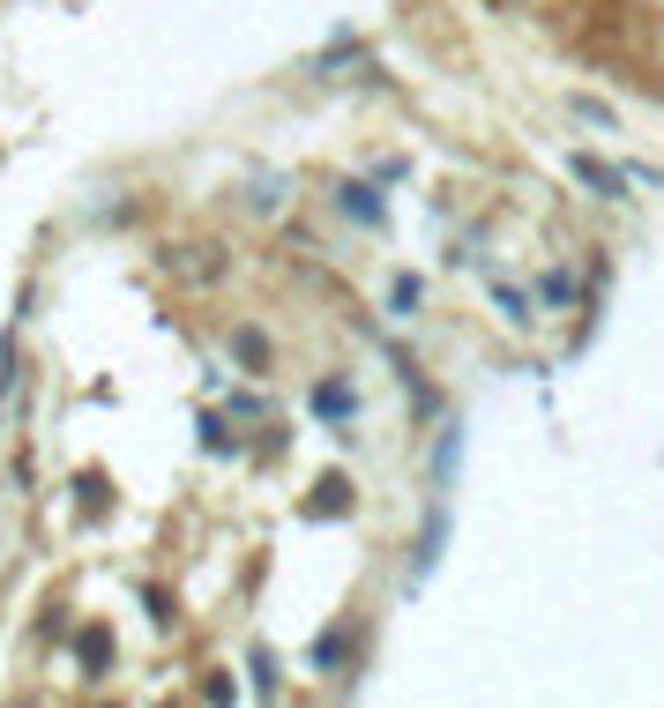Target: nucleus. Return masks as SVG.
Masks as SVG:
<instances>
[{"label": "nucleus", "mask_w": 664, "mask_h": 708, "mask_svg": "<svg viewBox=\"0 0 664 708\" xmlns=\"http://www.w3.org/2000/svg\"><path fill=\"white\" fill-rule=\"evenodd\" d=\"M336 507H343V477H329V485L314 493V515H336Z\"/></svg>", "instance_id": "423d86ee"}, {"label": "nucleus", "mask_w": 664, "mask_h": 708, "mask_svg": "<svg viewBox=\"0 0 664 708\" xmlns=\"http://www.w3.org/2000/svg\"><path fill=\"white\" fill-rule=\"evenodd\" d=\"M314 403H322V417H351V396H343L336 380H329V388H322V396H314Z\"/></svg>", "instance_id": "39448f33"}, {"label": "nucleus", "mask_w": 664, "mask_h": 708, "mask_svg": "<svg viewBox=\"0 0 664 708\" xmlns=\"http://www.w3.org/2000/svg\"><path fill=\"white\" fill-rule=\"evenodd\" d=\"M343 209H351L359 224H381V202H374V194H366V187H343Z\"/></svg>", "instance_id": "f03ea898"}, {"label": "nucleus", "mask_w": 664, "mask_h": 708, "mask_svg": "<svg viewBox=\"0 0 664 708\" xmlns=\"http://www.w3.org/2000/svg\"><path fill=\"white\" fill-rule=\"evenodd\" d=\"M105 657H113V641H105V626H90V634H83V664L97 671V664H105Z\"/></svg>", "instance_id": "7ed1b4c3"}, {"label": "nucleus", "mask_w": 664, "mask_h": 708, "mask_svg": "<svg viewBox=\"0 0 664 708\" xmlns=\"http://www.w3.org/2000/svg\"><path fill=\"white\" fill-rule=\"evenodd\" d=\"M232 351H240V358H247L254 374H261V366H269V343H261V335H254V329H240V335H232Z\"/></svg>", "instance_id": "f257e3e1"}, {"label": "nucleus", "mask_w": 664, "mask_h": 708, "mask_svg": "<svg viewBox=\"0 0 664 708\" xmlns=\"http://www.w3.org/2000/svg\"><path fill=\"white\" fill-rule=\"evenodd\" d=\"M575 172H582V179H590V187H597V194H620V179H613V172H605V165H590V157H575Z\"/></svg>", "instance_id": "20e7f679"}]
</instances>
